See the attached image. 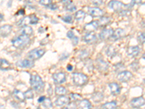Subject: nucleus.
Listing matches in <instances>:
<instances>
[{
	"label": "nucleus",
	"mask_w": 145,
	"mask_h": 109,
	"mask_svg": "<svg viewBox=\"0 0 145 109\" xmlns=\"http://www.w3.org/2000/svg\"><path fill=\"white\" fill-rule=\"evenodd\" d=\"M30 84L31 86L34 89L35 91L38 92V93H41L42 92L44 88V83L43 80L41 79V78L38 74H34L31 76V79H30Z\"/></svg>",
	"instance_id": "obj_1"
},
{
	"label": "nucleus",
	"mask_w": 145,
	"mask_h": 109,
	"mask_svg": "<svg viewBox=\"0 0 145 109\" xmlns=\"http://www.w3.org/2000/svg\"><path fill=\"white\" fill-rule=\"evenodd\" d=\"M31 41L29 36L26 35H20L12 39V44L16 48H23L28 45Z\"/></svg>",
	"instance_id": "obj_2"
},
{
	"label": "nucleus",
	"mask_w": 145,
	"mask_h": 109,
	"mask_svg": "<svg viewBox=\"0 0 145 109\" xmlns=\"http://www.w3.org/2000/svg\"><path fill=\"white\" fill-rule=\"evenodd\" d=\"M72 81L76 86H83L88 81V76L81 73H73L72 75Z\"/></svg>",
	"instance_id": "obj_3"
},
{
	"label": "nucleus",
	"mask_w": 145,
	"mask_h": 109,
	"mask_svg": "<svg viewBox=\"0 0 145 109\" xmlns=\"http://www.w3.org/2000/svg\"><path fill=\"white\" fill-rule=\"evenodd\" d=\"M45 51L43 49H40V48H36L34 50H31L28 52V57L31 60H36L39 59L40 58L43 56L44 54Z\"/></svg>",
	"instance_id": "obj_4"
},
{
	"label": "nucleus",
	"mask_w": 145,
	"mask_h": 109,
	"mask_svg": "<svg viewBox=\"0 0 145 109\" xmlns=\"http://www.w3.org/2000/svg\"><path fill=\"white\" fill-rule=\"evenodd\" d=\"M133 76L132 73L129 71H123L119 73L118 75V79L121 82H127L131 79Z\"/></svg>",
	"instance_id": "obj_5"
},
{
	"label": "nucleus",
	"mask_w": 145,
	"mask_h": 109,
	"mask_svg": "<svg viewBox=\"0 0 145 109\" xmlns=\"http://www.w3.org/2000/svg\"><path fill=\"white\" fill-rule=\"evenodd\" d=\"M123 6V4L120 1H117V0H112L108 4L109 8H110L111 10H114L115 12L122 11Z\"/></svg>",
	"instance_id": "obj_6"
},
{
	"label": "nucleus",
	"mask_w": 145,
	"mask_h": 109,
	"mask_svg": "<svg viewBox=\"0 0 145 109\" xmlns=\"http://www.w3.org/2000/svg\"><path fill=\"white\" fill-rule=\"evenodd\" d=\"M145 105V99L143 97H138V98H133L131 101V106L134 108H139L142 106Z\"/></svg>",
	"instance_id": "obj_7"
},
{
	"label": "nucleus",
	"mask_w": 145,
	"mask_h": 109,
	"mask_svg": "<svg viewBox=\"0 0 145 109\" xmlns=\"http://www.w3.org/2000/svg\"><path fill=\"white\" fill-rule=\"evenodd\" d=\"M52 79L55 84H63V83L65 82L66 80L65 74L63 72H59L56 73V74H54L52 75Z\"/></svg>",
	"instance_id": "obj_8"
},
{
	"label": "nucleus",
	"mask_w": 145,
	"mask_h": 109,
	"mask_svg": "<svg viewBox=\"0 0 145 109\" xmlns=\"http://www.w3.org/2000/svg\"><path fill=\"white\" fill-rule=\"evenodd\" d=\"M113 29L112 28H105L99 33V39L102 40H106L108 38L111 37L113 34Z\"/></svg>",
	"instance_id": "obj_9"
},
{
	"label": "nucleus",
	"mask_w": 145,
	"mask_h": 109,
	"mask_svg": "<svg viewBox=\"0 0 145 109\" xmlns=\"http://www.w3.org/2000/svg\"><path fill=\"white\" fill-rule=\"evenodd\" d=\"M99 26V22L92 21L91 22V23L86 24L85 26L84 27V29L85 30L86 32H88V33H90V32H94V31L97 29Z\"/></svg>",
	"instance_id": "obj_10"
},
{
	"label": "nucleus",
	"mask_w": 145,
	"mask_h": 109,
	"mask_svg": "<svg viewBox=\"0 0 145 109\" xmlns=\"http://www.w3.org/2000/svg\"><path fill=\"white\" fill-rule=\"evenodd\" d=\"M139 53H140V48L138 46L129 47L127 50V54L129 57H131V58H135V57L138 56Z\"/></svg>",
	"instance_id": "obj_11"
},
{
	"label": "nucleus",
	"mask_w": 145,
	"mask_h": 109,
	"mask_svg": "<svg viewBox=\"0 0 145 109\" xmlns=\"http://www.w3.org/2000/svg\"><path fill=\"white\" fill-rule=\"evenodd\" d=\"M16 65L20 68H29L34 66V63L31 60H21L17 62Z\"/></svg>",
	"instance_id": "obj_12"
},
{
	"label": "nucleus",
	"mask_w": 145,
	"mask_h": 109,
	"mask_svg": "<svg viewBox=\"0 0 145 109\" xmlns=\"http://www.w3.org/2000/svg\"><path fill=\"white\" fill-rule=\"evenodd\" d=\"M69 98L67 96H59L55 101V104L59 107H63L64 106H67L69 103Z\"/></svg>",
	"instance_id": "obj_13"
},
{
	"label": "nucleus",
	"mask_w": 145,
	"mask_h": 109,
	"mask_svg": "<svg viewBox=\"0 0 145 109\" xmlns=\"http://www.w3.org/2000/svg\"><path fill=\"white\" fill-rule=\"evenodd\" d=\"M88 11H89V15L93 18L101 17L103 14V11L98 7H89Z\"/></svg>",
	"instance_id": "obj_14"
},
{
	"label": "nucleus",
	"mask_w": 145,
	"mask_h": 109,
	"mask_svg": "<svg viewBox=\"0 0 145 109\" xmlns=\"http://www.w3.org/2000/svg\"><path fill=\"white\" fill-rule=\"evenodd\" d=\"M83 40L86 43H94L97 41V36L94 32H90V33H87L85 36L83 37Z\"/></svg>",
	"instance_id": "obj_15"
},
{
	"label": "nucleus",
	"mask_w": 145,
	"mask_h": 109,
	"mask_svg": "<svg viewBox=\"0 0 145 109\" xmlns=\"http://www.w3.org/2000/svg\"><path fill=\"white\" fill-rule=\"evenodd\" d=\"M109 87L110 89L111 94L114 96H116L120 94V87L118 84L116 82H112L109 84Z\"/></svg>",
	"instance_id": "obj_16"
},
{
	"label": "nucleus",
	"mask_w": 145,
	"mask_h": 109,
	"mask_svg": "<svg viewBox=\"0 0 145 109\" xmlns=\"http://www.w3.org/2000/svg\"><path fill=\"white\" fill-rule=\"evenodd\" d=\"M12 27L10 25H5L1 26L0 28V32H1V36L2 37H7L10 32H12Z\"/></svg>",
	"instance_id": "obj_17"
},
{
	"label": "nucleus",
	"mask_w": 145,
	"mask_h": 109,
	"mask_svg": "<svg viewBox=\"0 0 145 109\" xmlns=\"http://www.w3.org/2000/svg\"><path fill=\"white\" fill-rule=\"evenodd\" d=\"M125 35V31L123 28H117L113 32V34L112 35V40H118V39L121 38Z\"/></svg>",
	"instance_id": "obj_18"
},
{
	"label": "nucleus",
	"mask_w": 145,
	"mask_h": 109,
	"mask_svg": "<svg viewBox=\"0 0 145 109\" xmlns=\"http://www.w3.org/2000/svg\"><path fill=\"white\" fill-rule=\"evenodd\" d=\"M78 109H91V103L88 100H81L78 105Z\"/></svg>",
	"instance_id": "obj_19"
},
{
	"label": "nucleus",
	"mask_w": 145,
	"mask_h": 109,
	"mask_svg": "<svg viewBox=\"0 0 145 109\" xmlns=\"http://www.w3.org/2000/svg\"><path fill=\"white\" fill-rule=\"evenodd\" d=\"M97 68L99 71H105L108 69L109 64L103 60H97Z\"/></svg>",
	"instance_id": "obj_20"
},
{
	"label": "nucleus",
	"mask_w": 145,
	"mask_h": 109,
	"mask_svg": "<svg viewBox=\"0 0 145 109\" xmlns=\"http://www.w3.org/2000/svg\"><path fill=\"white\" fill-rule=\"evenodd\" d=\"M13 96L18 100L20 101V102H23L25 100V94L19 91L18 89H15L13 91Z\"/></svg>",
	"instance_id": "obj_21"
},
{
	"label": "nucleus",
	"mask_w": 145,
	"mask_h": 109,
	"mask_svg": "<svg viewBox=\"0 0 145 109\" xmlns=\"http://www.w3.org/2000/svg\"><path fill=\"white\" fill-rule=\"evenodd\" d=\"M20 33L21 35H26V36H31L33 33V28L30 26H23L20 30Z\"/></svg>",
	"instance_id": "obj_22"
},
{
	"label": "nucleus",
	"mask_w": 145,
	"mask_h": 109,
	"mask_svg": "<svg viewBox=\"0 0 145 109\" xmlns=\"http://www.w3.org/2000/svg\"><path fill=\"white\" fill-rule=\"evenodd\" d=\"M103 98H104V95L102 93H99V92L95 93L92 95V100L95 103H98V102H101L103 100Z\"/></svg>",
	"instance_id": "obj_23"
},
{
	"label": "nucleus",
	"mask_w": 145,
	"mask_h": 109,
	"mask_svg": "<svg viewBox=\"0 0 145 109\" xmlns=\"http://www.w3.org/2000/svg\"><path fill=\"white\" fill-rule=\"evenodd\" d=\"M103 109H116L117 108V102L116 101H111L105 103L102 106Z\"/></svg>",
	"instance_id": "obj_24"
},
{
	"label": "nucleus",
	"mask_w": 145,
	"mask_h": 109,
	"mask_svg": "<svg viewBox=\"0 0 145 109\" xmlns=\"http://www.w3.org/2000/svg\"><path fill=\"white\" fill-rule=\"evenodd\" d=\"M55 94L58 96H63L64 95L66 94L67 93V90H66L65 87L63 86H59L55 87Z\"/></svg>",
	"instance_id": "obj_25"
},
{
	"label": "nucleus",
	"mask_w": 145,
	"mask_h": 109,
	"mask_svg": "<svg viewBox=\"0 0 145 109\" xmlns=\"http://www.w3.org/2000/svg\"><path fill=\"white\" fill-rule=\"evenodd\" d=\"M28 23H30V17L28 16V17H25V18H22V19H20L19 21L17 23V26H27V24Z\"/></svg>",
	"instance_id": "obj_26"
},
{
	"label": "nucleus",
	"mask_w": 145,
	"mask_h": 109,
	"mask_svg": "<svg viewBox=\"0 0 145 109\" xmlns=\"http://www.w3.org/2000/svg\"><path fill=\"white\" fill-rule=\"evenodd\" d=\"M99 26L101 27H104L105 26H107L110 22V18L105 16H102V18H100V20H99Z\"/></svg>",
	"instance_id": "obj_27"
},
{
	"label": "nucleus",
	"mask_w": 145,
	"mask_h": 109,
	"mask_svg": "<svg viewBox=\"0 0 145 109\" xmlns=\"http://www.w3.org/2000/svg\"><path fill=\"white\" fill-rule=\"evenodd\" d=\"M1 70L2 71H7L10 68V63L5 59H1Z\"/></svg>",
	"instance_id": "obj_28"
},
{
	"label": "nucleus",
	"mask_w": 145,
	"mask_h": 109,
	"mask_svg": "<svg viewBox=\"0 0 145 109\" xmlns=\"http://www.w3.org/2000/svg\"><path fill=\"white\" fill-rule=\"evenodd\" d=\"M86 17V13L85 12H84L83 10H78L76 12L75 14V18L76 20H81L83 19H84V18Z\"/></svg>",
	"instance_id": "obj_29"
},
{
	"label": "nucleus",
	"mask_w": 145,
	"mask_h": 109,
	"mask_svg": "<svg viewBox=\"0 0 145 109\" xmlns=\"http://www.w3.org/2000/svg\"><path fill=\"white\" fill-rule=\"evenodd\" d=\"M106 54L108 57H113L116 55V51L115 50V48L112 46H109L108 48L107 49V51H106Z\"/></svg>",
	"instance_id": "obj_30"
},
{
	"label": "nucleus",
	"mask_w": 145,
	"mask_h": 109,
	"mask_svg": "<svg viewBox=\"0 0 145 109\" xmlns=\"http://www.w3.org/2000/svg\"><path fill=\"white\" fill-rule=\"evenodd\" d=\"M65 9L66 10H68L69 12H74L76 10V7L74 4L72 3L71 1H70V2H68V3L66 4Z\"/></svg>",
	"instance_id": "obj_31"
},
{
	"label": "nucleus",
	"mask_w": 145,
	"mask_h": 109,
	"mask_svg": "<svg viewBox=\"0 0 145 109\" xmlns=\"http://www.w3.org/2000/svg\"><path fill=\"white\" fill-rule=\"evenodd\" d=\"M137 40L140 44L145 43V33L144 32H139L137 36Z\"/></svg>",
	"instance_id": "obj_32"
},
{
	"label": "nucleus",
	"mask_w": 145,
	"mask_h": 109,
	"mask_svg": "<svg viewBox=\"0 0 145 109\" xmlns=\"http://www.w3.org/2000/svg\"><path fill=\"white\" fill-rule=\"evenodd\" d=\"M43 106H44L46 108L52 107V102L51 100L49 98H46L43 102Z\"/></svg>",
	"instance_id": "obj_33"
},
{
	"label": "nucleus",
	"mask_w": 145,
	"mask_h": 109,
	"mask_svg": "<svg viewBox=\"0 0 145 109\" xmlns=\"http://www.w3.org/2000/svg\"><path fill=\"white\" fill-rule=\"evenodd\" d=\"M30 24H32V25H35V24H37L39 22V18L36 16L35 15H30Z\"/></svg>",
	"instance_id": "obj_34"
},
{
	"label": "nucleus",
	"mask_w": 145,
	"mask_h": 109,
	"mask_svg": "<svg viewBox=\"0 0 145 109\" xmlns=\"http://www.w3.org/2000/svg\"><path fill=\"white\" fill-rule=\"evenodd\" d=\"M24 94H25V98H26V99H33V91H32V89H28Z\"/></svg>",
	"instance_id": "obj_35"
},
{
	"label": "nucleus",
	"mask_w": 145,
	"mask_h": 109,
	"mask_svg": "<svg viewBox=\"0 0 145 109\" xmlns=\"http://www.w3.org/2000/svg\"><path fill=\"white\" fill-rule=\"evenodd\" d=\"M70 98H71V99L72 100L77 101L81 99V96L78 94H76V93H71V94L70 95Z\"/></svg>",
	"instance_id": "obj_36"
},
{
	"label": "nucleus",
	"mask_w": 145,
	"mask_h": 109,
	"mask_svg": "<svg viewBox=\"0 0 145 109\" xmlns=\"http://www.w3.org/2000/svg\"><path fill=\"white\" fill-rule=\"evenodd\" d=\"M62 20L67 23H72V17L71 15H65L64 17H62Z\"/></svg>",
	"instance_id": "obj_37"
},
{
	"label": "nucleus",
	"mask_w": 145,
	"mask_h": 109,
	"mask_svg": "<svg viewBox=\"0 0 145 109\" xmlns=\"http://www.w3.org/2000/svg\"><path fill=\"white\" fill-rule=\"evenodd\" d=\"M39 4L44 5L45 7H48L52 4V0H39Z\"/></svg>",
	"instance_id": "obj_38"
},
{
	"label": "nucleus",
	"mask_w": 145,
	"mask_h": 109,
	"mask_svg": "<svg viewBox=\"0 0 145 109\" xmlns=\"http://www.w3.org/2000/svg\"><path fill=\"white\" fill-rule=\"evenodd\" d=\"M88 56H89V53L86 50H83L80 54L79 57L81 60H85Z\"/></svg>",
	"instance_id": "obj_39"
},
{
	"label": "nucleus",
	"mask_w": 145,
	"mask_h": 109,
	"mask_svg": "<svg viewBox=\"0 0 145 109\" xmlns=\"http://www.w3.org/2000/svg\"><path fill=\"white\" fill-rule=\"evenodd\" d=\"M63 109H76V105L75 102H69Z\"/></svg>",
	"instance_id": "obj_40"
},
{
	"label": "nucleus",
	"mask_w": 145,
	"mask_h": 109,
	"mask_svg": "<svg viewBox=\"0 0 145 109\" xmlns=\"http://www.w3.org/2000/svg\"><path fill=\"white\" fill-rule=\"evenodd\" d=\"M91 2H92L93 5H94L95 6H99L102 4L103 0H91Z\"/></svg>",
	"instance_id": "obj_41"
},
{
	"label": "nucleus",
	"mask_w": 145,
	"mask_h": 109,
	"mask_svg": "<svg viewBox=\"0 0 145 109\" xmlns=\"http://www.w3.org/2000/svg\"><path fill=\"white\" fill-rule=\"evenodd\" d=\"M72 39V44L74 45V46H76V45L78 43V41H79V39H78V37H77V36H74Z\"/></svg>",
	"instance_id": "obj_42"
},
{
	"label": "nucleus",
	"mask_w": 145,
	"mask_h": 109,
	"mask_svg": "<svg viewBox=\"0 0 145 109\" xmlns=\"http://www.w3.org/2000/svg\"><path fill=\"white\" fill-rule=\"evenodd\" d=\"M48 8L50 9V10H55L57 9V6L55 4H52V3L51 5H50L49 6H48Z\"/></svg>",
	"instance_id": "obj_43"
},
{
	"label": "nucleus",
	"mask_w": 145,
	"mask_h": 109,
	"mask_svg": "<svg viewBox=\"0 0 145 109\" xmlns=\"http://www.w3.org/2000/svg\"><path fill=\"white\" fill-rule=\"evenodd\" d=\"M67 36H68L69 39H72L74 37V33H73L72 31H69V32L67 33Z\"/></svg>",
	"instance_id": "obj_44"
},
{
	"label": "nucleus",
	"mask_w": 145,
	"mask_h": 109,
	"mask_svg": "<svg viewBox=\"0 0 145 109\" xmlns=\"http://www.w3.org/2000/svg\"><path fill=\"white\" fill-rule=\"evenodd\" d=\"M142 0H131L132 5H136V4H140Z\"/></svg>",
	"instance_id": "obj_45"
},
{
	"label": "nucleus",
	"mask_w": 145,
	"mask_h": 109,
	"mask_svg": "<svg viewBox=\"0 0 145 109\" xmlns=\"http://www.w3.org/2000/svg\"><path fill=\"white\" fill-rule=\"evenodd\" d=\"M47 93L50 96L52 95V88L51 85H50V86H49V89H48V90H47Z\"/></svg>",
	"instance_id": "obj_46"
},
{
	"label": "nucleus",
	"mask_w": 145,
	"mask_h": 109,
	"mask_svg": "<svg viewBox=\"0 0 145 109\" xmlns=\"http://www.w3.org/2000/svg\"><path fill=\"white\" fill-rule=\"evenodd\" d=\"M69 56V54H62V58H60V60H63L66 59V58H68Z\"/></svg>",
	"instance_id": "obj_47"
},
{
	"label": "nucleus",
	"mask_w": 145,
	"mask_h": 109,
	"mask_svg": "<svg viewBox=\"0 0 145 109\" xmlns=\"http://www.w3.org/2000/svg\"><path fill=\"white\" fill-rule=\"evenodd\" d=\"M45 98H45L44 96H41V97H40V98L38 99V102H43L44 100H45Z\"/></svg>",
	"instance_id": "obj_48"
},
{
	"label": "nucleus",
	"mask_w": 145,
	"mask_h": 109,
	"mask_svg": "<svg viewBox=\"0 0 145 109\" xmlns=\"http://www.w3.org/2000/svg\"><path fill=\"white\" fill-rule=\"evenodd\" d=\"M72 66H71V65H68V66H67V70L69 71H71L72 70Z\"/></svg>",
	"instance_id": "obj_49"
},
{
	"label": "nucleus",
	"mask_w": 145,
	"mask_h": 109,
	"mask_svg": "<svg viewBox=\"0 0 145 109\" xmlns=\"http://www.w3.org/2000/svg\"><path fill=\"white\" fill-rule=\"evenodd\" d=\"M141 25H142L141 26L143 27V28H144V27H145V19H144V20H142V22H141Z\"/></svg>",
	"instance_id": "obj_50"
},
{
	"label": "nucleus",
	"mask_w": 145,
	"mask_h": 109,
	"mask_svg": "<svg viewBox=\"0 0 145 109\" xmlns=\"http://www.w3.org/2000/svg\"><path fill=\"white\" fill-rule=\"evenodd\" d=\"M18 13H21V15H24V14H25V11H24V10H23V9H22V10H19V12H18Z\"/></svg>",
	"instance_id": "obj_51"
},
{
	"label": "nucleus",
	"mask_w": 145,
	"mask_h": 109,
	"mask_svg": "<svg viewBox=\"0 0 145 109\" xmlns=\"http://www.w3.org/2000/svg\"><path fill=\"white\" fill-rule=\"evenodd\" d=\"M11 5H12V0H10V4L8 3V5H8V7H11Z\"/></svg>",
	"instance_id": "obj_52"
},
{
	"label": "nucleus",
	"mask_w": 145,
	"mask_h": 109,
	"mask_svg": "<svg viewBox=\"0 0 145 109\" xmlns=\"http://www.w3.org/2000/svg\"><path fill=\"white\" fill-rule=\"evenodd\" d=\"M3 18H4V16L2 14H1V21H2L3 20Z\"/></svg>",
	"instance_id": "obj_53"
},
{
	"label": "nucleus",
	"mask_w": 145,
	"mask_h": 109,
	"mask_svg": "<svg viewBox=\"0 0 145 109\" xmlns=\"http://www.w3.org/2000/svg\"><path fill=\"white\" fill-rule=\"evenodd\" d=\"M142 58H143L144 60H145V53L143 54V55H142Z\"/></svg>",
	"instance_id": "obj_54"
},
{
	"label": "nucleus",
	"mask_w": 145,
	"mask_h": 109,
	"mask_svg": "<svg viewBox=\"0 0 145 109\" xmlns=\"http://www.w3.org/2000/svg\"><path fill=\"white\" fill-rule=\"evenodd\" d=\"M37 109H41V108H37Z\"/></svg>",
	"instance_id": "obj_55"
}]
</instances>
